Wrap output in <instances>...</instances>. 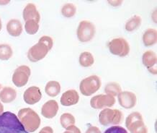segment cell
<instances>
[{"label":"cell","instance_id":"cell-1","mask_svg":"<svg viewBox=\"0 0 157 133\" xmlns=\"http://www.w3.org/2000/svg\"><path fill=\"white\" fill-rule=\"evenodd\" d=\"M0 133H30L25 129L14 113L6 111L0 114Z\"/></svg>","mask_w":157,"mask_h":133},{"label":"cell","instance_id":"cell-2","mask_svg":"<svg viewBox=\"0 0 157 133\" xmlns=\"http://www.w3.org/2000/svg\"><path fill=\"white\" fill-rule=\"evenodd\" d=\"M53 41L50 36H44L39 39L38 42L33 46L28 51V58L30 62H37L42 60L52 49Z\"/></svg>","mask_w":157,"mask_h":133},{"label":"cell","instance_id":"cell-3","mask_svg":"<svg viewBox=\"0 0 157 133\" xmlns=\"http://www.w3.org/2000/svg\"><path fill=\"white\" fill-rule=\"evenodd\" d=\"M18 119L28 132H35L40 125V116L30 108L20 109L18 112Z\"/></svg>","mask_w":157,"mask_h":133},{"label":"cell","instance_id":"cell-4","mask_svg":"<svg viewBox=\"0 0 157 133\" xmlns=\"http://www.w3.org/2000/svg\"><path fill=\"white\" fill-rule=\"evenodd\" d=\"M123 113L118 109L105 108L99 114V121L103 126H116L123 121Z\"/></svg>","mask_w":157,"mask_h":133},{"label":"cell","instance_id":"cell-5","mask_svg":"<svg viewBox=\"0 0 157 133\" xmlns=\"http://www.w3.org/2000/svg\"><path fill=\"white\" fill-rule=\"evenodd\" d=\"M125 126L131 133H148L147 127L139 112L134 111L129 114L125 119Z\"/></svg>","mask_w":157,"mask_h":133},{"label":"cell","instance_id":"cell-6","mask_svg":"<svg viewBox=\"0 0 157 133\" xmlns=\"http://www.w3.org/2000/svg\"><path fill=\"white\" fill-rule=\"evenodd\" d=\"M101 87V80L98 75H91L83 79L79 85V90L85 96L94 94Z\"/></svg>","mask_w":157,"mask_h":133},{"label":"cell","instance_id":"cell-7","mask_svg":"<svg viewBox=\"0 0 157 133\" xmlns=\"http://www.w3.org/2000/svg\"><path fill=\"white\" fill-rule=\"evenodd\" d=\"M95 32V26L92 22L89 20H82L78 24L76 35L80 42L86 43L94 38Z\"/></svg>","mask_w":157,"mask_h":133},{"label":"cell","instance_id":"cell-8","mask_svg":"<svg viewBox=\"0 0 157 133\" xmlns=\"http://www.w3.org/2000/svg\"><path fill=\"white\" fill-rule=\"evenodd\" d=\"M109 52L112 54L124 57L130 52V46L128 41L123 38H115L108 43Z\"/></svg>","mask_w":157,"mask_h":133},{"label":"cell","instance_id":"cell-9","mask_svg":"<svg viewBox=\"0 0 157 133\" xmlns=\"http://www.w3.org/2000/svg\"><path fill=\"white\" fill-rule=\"evenodd\" d=\"M31 71L30 67L26 65H21L14 70L12 75V82L18 88L23 87L28 83Z\"/></svg>","mask_w":157,"mask_h":133},{"label":"cell","instance_id":"cell-10","mask_svg":"<svg viewBox=\"0 0 157 133\" xmlns=\"http://www.w3.org/2000/svg\"><path fill=\"white\" fill-rule=\"evenodd\" d=\"M115 103V99L109 94H100L91 99L90 105L94 109H101L103 108L113 107Z\"/></svg>","mask_w":157,"mask_h":133},{"label":"cell","instance_id":"cell-11","mask_svg":"<svg viewBox=\"0 0 157 133\" xmlns=\"http://www.w3.org/2000/svg\"><path fill=\"white\" fill-rule=\"evenodd\" d=\"M117 97L120 105L124 109H132L136 104V95L131 91H121Z\"/></svg>","mask_w":157,"mask_h":133},{"label":"cell","instance_id":"cell-12","mask_svg":"<svg viewBox=\"0 0 157 133\" xmlns=\"http://www.w3.org/2000/svg\"><path fill=\"white\" fill-rule=\"evenodd\" d=\"M42 97V93L40 88L37 86H31L25 91L23 99L25 102L28 104L33 105L40 101Z\"/></svg>","mask_w":157,"mask_h":133},{"label":"cell","instance_id":"cell-13","mask_svg":"<svg viewBox=\"0 0 157 133\" xmlns=\"http://www.w3.org/2000/svg\"><path fill=\"white\" fill-rule=\"evenodd\" d=\"M142 62L144 65L148 70L151 73L156 75V54L154 51L148 50L144 53L142 56Z\"/></svg>","mask_w":157,"mask_h":133},{"label":"cell","instance_id":"cell-14","mask_svg":"<svg viewBox=\"0 0 157 133\" xmlns=\"http://www.w3.org/2000/svg\"><path fill=\"white\" fill-rule=\"evenodd\" d=\"M79 100V95L75 90L71 89L65 91L61 97V103L63 107H71L76 104Z\"/></svg>","mask_w":157,"mask_h":133},{"label":"cell","instance_id":"cell-15","mask_svg":"<svg viewBox=\"0 0 157 133\" xmlns=\"http://www.w3.org/2000/svg\"><path fill=\"white\" fill-rule=\"evenodd\" d=\"M59 111V104L55 100H50L45 103L41 109V114L47 119H52Z\"/></svg>","mask_w":157,"mask_h":133},{"label":"cell","instance_id":"cell-16","mask_svg":"<svg viewBox=\"0 0 157 133\" xmlns=\"http://www.w3.org/2000/svg\"><path fill=\"white\" fill-rule=\"evenodd\" d=\"M22 16L25 21L28 20H36L39 22L40 20V15L39 12L37 10L36 5L33 3H28L24 8Z\"/></svg>","mask_w":157,"mask_h":133},{"label":"cell","instance_id":"cell-17","mask_svg":"<svg viewBox=\"0 0 157 133\" xmlns=\"http://www.w3.org/2000/svg\"><path fill=\"white\" fill-rule=\"evenodd\" d=\"M7 30L10 36H20L22 33V25L17 19L10 20L7 24Z\"/></svg>","mask_w":157,"mask_h":133},{"label":"cell","instance_id":"cell-18","mask_svg":"<svg viewBox=\"0 0 157 133\" xmlns=\"http://www.w3.org/2000/svg\"><path fill=\"white\" fill-rule=\"evenodd\" d=\"M17 97V92L11 87H5L0 92V100L2 102L9 103L14 101Z\"/></svg>","mask_w":157,"mask_h":133},{"label":"cell","instance_id":"cell-19","mask_svg":"<svg viewBox=\"0 0 157 133\" xmlns=\"http://www.w3.org/2000/svg\"><path fill=\"white\" fill-rule=\"evenodd\" d=\"M157 32L156 29L148 28L143 34V42L146 46H151L156 43Z\"/></svg>","mask_w":157,"mask_h":133},{"label":"cell","instance_id":"cell-20","mask_svg":"<svg viewBox=\"0 0 157 133\" xmlns=\"http://www.w3.org/2000/svg\"><path fill=\"white\" fill-rule=\"evenodd\" d=\"M45 91L46 93V94L49 95V96H57L60 93V92H61V85L57 81H49L45 87Z\"/></svg>","mask_w":157,"mask_h":133},{"label":"cell","instance_id":"cell-21","mask_svg":"<svg viewBox=\"0 0 157 133\" xmlns=\"http://www.w3.org/2000/svg\"><path fill=\"white\" fill-rule=\"evenodd\" d=\"M141 18L138 15H134L131 18L128 20L125 23V28L128 32H133V31L137 30L141 25Z\"/></svg>","mask_w":157,"mask_h":133},{"label":"cell","instance_id":"cell-22","mask_svg":"<svg viewBox=\"0 0 157 133\" xmlns=\"http://www.w3.org/2000/svg\"><path fill=\"white\" fill-rule=\"evenodd\" d=\"M80 65L84 67H89L94 64V59L93 55L89 51H84L79 56L78 58Z\"/></svg>","mask_w":157,"mask_h":133},{"label":"cell","instance_id":"cell-23","mask_svg":"<svg viewBox=\"0 0 157 133\" xmlns=\"http://www.w3.org/2000/svg\"><path fill=\"white\" fill-rule=\"evenodd\" d=\"M105 92L106 93V94L111 95L115 97L121 92V87L116 82H110L105 86Z\"/></svg>","mask_w":157,"mask_h":133},{"label":"cell","instance_id":"cell-24","mask_svg":"<svg viewBox=\"0 0 157 133\" xmlns=\"http://www.w3.org/2000/svg\"><path fill=\"white\" fill-rule=\"evenodd\" d=\"M60 122L62 127L67 129L71 125H74L75 124V118L74 116L70 113H64L60 117Z\"/></svg>","mask_w":157,"mask_h":133},{"label":"cell","instance_id":"cell-25","mask_svg":"<svg viewBox=\"0 0 157 133\" xmlns=\"http://www.w3.org/2000/svg\"><path fill=\"white\" fill-rule=\"evenodd\" d=\"M12 54H13V51L9 44L6 43L0 44V59L8 60L12 57Z\"/></svg>","mask_w":157,"mask_h":133},{"label":"cell","instance_id":"cell-26","mask_svg":"<svg viewBox=\"0 0 157 133\" xmlns=\"http://www.w3.org/2000/svg\"><path fill=\"white\" fill-rule=\"evenodd\" d=\"M61 14L65 18H72L76 12V6L72 3H67L63 5L61 8Z\"/></svg>","mask_w":157,"mask_h":133},{"label":"cell","instance_id":"cell-27","mask_svg":"<svg viewBox=\"0 0 157 133\" xmlns=\"http://www.w3.org/2000/svg\"><path fill=\"white\" fill-rule=\"evenodd\" d=\"M25 29L28 34H36L39 30V22L36 20H28L25 24Z\"/></svg>","mask_w":157,"mask_h":133},{"label":"cell","instance_id":"cell-28","mask_svg":"<svg viewBox=\"0 0 157 133\" xmlns=\"http://www.w3.org/2000/svg\"><path fill=\"white\" fill-rule=\"evenodd\" d=\"M104 133H128L127 130L121 126H112L105 131Z\"/></svg>","mask_w":157,"mask_h":133},{"label":"cell","instance_id":"cell-29","mask_svg":"<svg viewBox=\"0 0 157 133\" xmlns=\"http://www.w3.org/2000/svg\"><path fill=\"white\" fill-rule=\"evenodd\" d=\"M66 130L63 133H82L81 130L78 129L77 127H76L75 125H71L69 127L66 129Z\"/></svg>","mask_w":157,"mask_h":133},{"label":"cell","instance_id":"cell-30","mask_svg":"<svg viewBox=\"0 0 157 133\" xmlns=\"http://www.w3.org/2000/svg\"><path fill=\"white\" fill-rule=\"evenodd\" d=\"M85 133H102L98 127L91 126L86 130Z\"/></svg>","mask_w":157,"mask_h":133},{"label":"cell","instance_id":"cell-31","mask_svg":"<svg viewBox=\"0 0 157 133\" xmlns=\"http://www.w3.org/2000/svg\"><path fill=\"white\" fill-rule=\"evenodd\" d=\"M39 133H53V129L51 127H43L42 130H41Z\"/></svg>","mask_w":157,"mask_h":133},{"label":"cell","instance_id":"cell-32","mask_svg":"<svg viewBox=\"0 0 157 133\" xmlns=\"http://www.w3.org/2000/svg\"><path fill=\"white\" fill-rule=\"evenodd\" d=\"M108 3L113 7H117L123 3V1H108Z\"/></svg>","mask_w":157,"mask_h":133},{"label":"cell","instance_id":"cell-33","mask_svg":"<svg viewBox=\"0 0 157 133\" xmlns=\"http://www.w3.org/2000/svg\"><path fill=\"white\" fill-rule=\"evenodd\" d=\"M8 3H10V1H0V5H7Z\"/></svg>","mask_w":157,"mask_h":133},{"label":"cell","instance_id":"cell-34","mask_svg":"<svg viewBox=\"0 0 157 133\" xmlns=\"http://www.w3.org/2000/svg\"><path fill=\"white\" fill-rule=\"evenodd\" d=\"M3 111H4V107H3V105L1 103V102H0V114L3 113Z\"/></svg>","mask_w":157,"mask_h":133},{"label":"cell","instance_id":"cell-35","mask_svg":"<svg viewBox=\"0 0 157 133\" xmlns=\"http://www.w3.org/2000/svg\"><path fill=\"white\" fill-rule=\"evenodd\" d=\"M2 23L1 19H0V31L2 30Z\"/></svg>","mask_w":157,"mask_h":133},{"label":"cell","instance_id":"cell-36","mask_svg":"<svg viewBox=\"0 0 157 133\" xmlns=\"http://www.w3.org/2000/svg\"><path fill=\"white\" fill-rule=\"evenodd\" d=\"M1 87H2V86H1V84H0V89H1Z\"/></svg>","mask_w":157,"mask_h":133}]
</instances>
